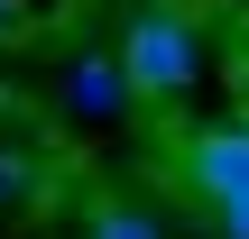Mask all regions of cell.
Returning a JSON list of instances; mask_svg holds the SVG:
<instances>
[{
    "label": "cell",
    "mask_w": 249,
    "mask_h": 239,
    "mask_svg": "<svg viewBox=\"0 0 249 239\" xmlns=\"http://www.w3.org/2000/svg\"><path fill=\"white\" fill-rule=\"evenodd\" d=\"M65 101H74L83 120H120V111L139 101V83H129L120 46H111V55H102V46H92V55H74V64H65Z\"/></svg>",
    "instance_id": "obj_3"
},
{
    "label": "cell",
    "mask_w": 249,
    "mask_h": 239,
    "mask_svg": "<svg viewBox=\"0 0 249 239\" xmlns=\"http://www.w3.org/2000/svg\"><path fill=\"white\" fill-rule=\"evenodd\" d=\"M222 239H249V203H231V212H222Z\"/></svg>",
    "instance_id": "obj_7"
},
{
    "label": "cell",
    "mask_w": 249,
    "mask_h": 239,
    "mask_svg": "<svg viewBox=\"0 0 249 239\" xmlns=\"http://www.w3.org/2000/svg\"><path fill=\"white\" fill-rule=\"evenodd\" d=\"M37 184H46V166H37L28 147H0V212H18V203H37Z\"/></svg>",
    "instance_id": "obj_5"
},
{
    "label": "cell",
    "mask_w": 249,
    "mask_h": 239,
    "mask_svg": "<svg viewBox=\"0 0 249 239\" xmlns=\"http://www.w3.org/2000/svg\"><path fill=\"white\" fill-rule=\"evenodd\" d=\"M83 239H166V230H157V212H139V203H102V212L83 221Z\"/></svg>",
    "instance_id": "obj_4"
},
{
    "label": "cell",
    "mask_w": 249,
    "mask_h": 239,
    "mask_svg": "<svg viewBox=\"0 0 249 239\" xmlns=\"http://www.w3.org/2000/svg\"><path fill=\"white\" fill-rule=\"evenodd\" d=\"M120 64H129L139 101H166V92H185V83L203 74V37H194V18H185L176 0H148V9L120 28Z\"/></svg>",
    "instance_id": "obj_1"
},
{
    "label": "cell",
    "mask_w": 249,
    "mask_h": 239,
    "mask_svg": "<svg viewBox=\"0 0 249 239\" xmlns=\"http://www.w3.org/2000/svg\"><path fill=\"white\" fill-rule=\"evenodd\" d=\"M185 184L213 203V221L249 203V120H222V129H194L185 138Z\"/></svg>",
    "instance_id": "obj_2"
},
{
    "label": "cell",
    "mask_w": 249,
    "mask_h": 239,
    "mask_svg": "<svg viewBox=\"0 0 249 239\" xmlns=\"http://www.w3.org/2000/svg\"><path fill=\"white\" fill-rule=\"evenodd\" d=\"M28 28H37L28 0H0V46H28Z\"/></svg>",
    "instance_id": "obj_6"
}]
</instances>
